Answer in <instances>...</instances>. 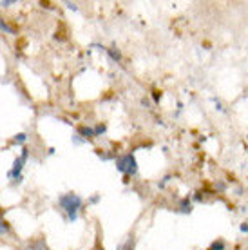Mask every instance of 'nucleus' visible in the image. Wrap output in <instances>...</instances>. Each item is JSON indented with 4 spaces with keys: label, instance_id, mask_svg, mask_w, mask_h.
Listing matches in <instances>:
<instances>
[{
    "label": "nucleus",
    "instance_id": "nucleus-1",
    "mask_svg": "<svg viewBox=\"0 0 248 250\" xmlns=\"http://www.w3.org/2000/svg\"><path fill=\"white\" fill-rule=\"evenodd\" d=\"M58 205L62 208V212L65 214V218L67 221H76L78 218V212H80L82 205H83V200H82L78 194L75 192H67V194H62L60 198H58Z\"/></svg>",
    "mask_w": 248,
    "mask_h": 250
},
{
    "label": "nucleus",
    "instance_id": "nucleus-2",
    "mask_svg": "<svg viewBox=\"0 0 248 250\" xmlns=\"http://www.w3.org/2000/svg\"><path fill=\"white\" fill-rule=\"evenodd\" d=\"M27 156H29V150L25 149H22V154H20L15 162H13V167H11V170L7 172V178L11 180L13 183H20L22 182V170H24V163L27 162Z\"/></svg>",
    "mask_w": 248,
    "mask_h": 250
},
{
    "label": "nucleus",
    "instance_id": "nucleus-3",
    "mask_svg": "<svg viewBox=\"0 0 248 250\" xmlns=\"http://www.w3.org/2000/svg\"><path fill=\"white\" fill-rule=\"evenodd\" d=\"M116 169L127 176H134L138 172V162L134 154H124L116 160Z\"/></svg>",
    "mask_w": 248,
    "mask_h": 250
},
{
    "label": "nucleus",
    "instance_id": "nucleus-4",
    "mask_svg": "<svg viewBox=\"0 0 248 250\" xmlns=\"http://www.w3.org/2000/svg\"><path fill=\"white\" fill-rule=\"evenodd\" d=\"M22 250H51L49 245H47V241H45V238H35V239H29L27 243L24 245V249Z\"/></svg>",
    "mask_w": 248,
    "mask_h": 250
},
{
    "label": "nucleus",
    "instance_id": "nucleus-5",
    "mask_svg": "<svg viewBox=\"0 0 248 250\" xmlns=\"http://www.w3.org/2000/svg\"><path fill=\"white\" fill-rule=\"evenodd\" d=\"M118 250H134V238H132V236H129V238L125 239L124 243L120 245Z\"/></svg>",
    "mask_w": 248,
    "mask_h": 250
},
{
    "label": "nucleus",
    "instance_id": "nucleus-6",
    "mask_svg": "<svg viewBox=\"0 0 248 250\" xmlns=\"http://www.w3.org/2000/svg\"><path fill=\"white\" fill-rule=\"evenodd\" d=\"M11 232V227H9V223H7L6 219L0 216V236H4V234H9Z\"/></svg>",
    "mask_w": 248,
    "mask_h": 250
},
{
    "label": "nucleus",
    "instance_id": "nucleus-7",
    "mask_svg": "<svg viewBox=\"0 0 248 250\" xmlns=\"http://www.w3.org/2000/svg\"><path fill=\"white\" fill-rule=\"evenodd\" d=\"M0 31H6V33H9V35H13V33H15V29H13L11 25L6 24V20L0 19Z\"/></svg>",
    "mask_w": 248,
    "mask_h": 250
},
{
    "label": "nucleus",
    "instance_id": "nucleus-8",
    "mask_svg": "<svg viewBox=\"0 0 248 250\" xmlns=\"http://www.w3.org/2000/svg\"><path fill=\"white\" fill-rule=\"evenodd\" d=\"M80 134H83L85 138H93L96 132H94L91 127H80Z\"/></svg>",
    "mask_w": 248,
    "mask_h": 250
},
{
    "label": "nucleus",
    "instance_id": "nucleus-9",
    "mask_svg": "<svg viewBox=\"0 0 248 250\" xmlns=\"http://www.w3.org/2000/svg\"><path fill=\"white\" fill-rule=\"evenodd\" d=\"M24 142H25L24 132H20V134H17V138H13V144H24Z\"/></svg>",
    "mask_w": 248,
    "mask_h": 250
},
{
    "label": "nucleus",
    "instance_id": "nucleus-10",
    "mask_svg": "<svg viewBox=\"0 0 248 250\" xmlns=\"http://www.w3.org/2000/svg\"><path fill=\"white\" fill-rule=\"evenodd\" d=\"M91 250H105V249H103V245L100 243V238L96 239V243H94V247H93Z\"/></svg>",
    "mask_w": 248,
    "mask_h": 250
},
{
    "label": "nucleus",
    "instance_id": "nucleus-11",
    "mask_svg": "<svg viewBox=\"0 0 248 250\" xmlns=\"http://www.w3.org/2000/svg\"><path fill=\"white\" fill-rule=\"evenodd\" d=\"M13 4H15L13 0H7V2H0V6H2V7H9V6H13Z\"/></svg>",
    "mask_w": 248,
    "mask_h": 250
}]
</instances>
